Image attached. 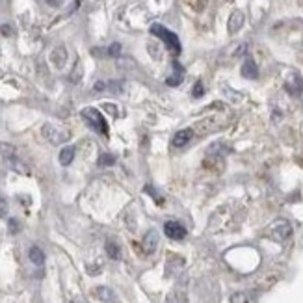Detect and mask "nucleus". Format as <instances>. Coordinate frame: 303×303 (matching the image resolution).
I'll list each match as a JSON object with an SVG mask.
<instances>
[{
	"label": "nucleus",
	"instance_id": "9",
	"mask_svg": "<svg viewBox=\"0 0 303 303\" xmlns=\"http://www.w3.org/2000/svg\"><path fill=\"white\" fill-rule=\"evenodd\" d=\"M284 90L290 93V95H300L303 90V80L300 74H290L288 78H286V82H284Z\"/></svg>",
	"mask_w": 303,
	"mask_h": 303
},
{
	"label": "nucleus",
	"instance_id": "27",
	"mask_svg": "<svg viewBox=\"0 0 303 303\" xmlns=\"http://www.w3.org/2000/svg\"><path fill=\"white\" fill-rule=\"evenodd\" d=\"M0 34H4V36H14V28L10 26V24H2V26H0Z\"/></svg>",
	"mask_w": 303,
	"mask_h": 303
},
{
	"label": "nucleus",
	"instance_id": "11",
	"mask_svg": "<svg viewBox=\"0 0 303 303\" xmlns=\"http://www.w3.org/2000/svg\"><path fill=\"white\" fill-rule=\"evenodd\" d=\"M50 62H52L54 66L58 67V69H62V67L66 66V62H67V50H66V46H56L52 50V54H50Z\"/></svg>",
	"mask_w": 303,
	"mask_h": 303
},
{
	"label": "nucleus",
	"instance_id": "17",
	"mask_svg": "<svg viewBox=\"0 0 303 303\" xmlns=\"http://www.w3.org/2000/svg\"><path fill=\"white\" fill-rule=\"evenodd\" d=\"M28 257H30V260H32L36 266H43V264H45V253H43L40 248H36V246H34L32 250H30Z\"/></svg>",
	"mask_w": 303,
	"mask_h": 303
},
{
	"label": "nucleus",
	"instance_id": "29",
	"mask_svg": "<svg viewBox=\"0 0 303 303\" xmlns=\"http://www.w3.org/2000/svg\"><path fill=\"white\" fill-rule=\"evenodd\" d=\"M106 88H108V86H106L104 82H95V86H93V90H95V92H104Z\"/></svg>",
	"mask_w": 303,
	"mask_h": 303
},
{
	"label": "nucleus",
	"instance_id": "22",
	"mask_svg": "<svg viewBox=\"0 0 303 303\" xmlns=\"http://www.w3.org/2000/svg\"><path fill=\"white\" fill-rule=\"evenodd\" d=\"M203 93H204L203 82H196V84H194V90H192V95H194L196 99H199V97H203Z\"/></svg>",
	"mask_w": 303,
	"mask_h": 303
},
{
	"label": "nucleus",
	"instance_id": "1",
	"mask_svg": "<svg viewBox=\"0 0 303 303\" xmlns=\"http://www.w3.org/2000/svg\"><path fill=\"white\" fill-rule=\"evenodd\" d=\"M0 154L4 156V160H6V164L14 170V172L20 173V175H30V168H28L26 164H24V160L20 158V154L17 152V149H15L12 144H0Z\"/></svg>",
	"mask_w": 303,
	"mask_h": 303
},
{
	"label": "nucleus",
	"instance_id": "15",
	"mask_svg": "<svg viewBox=\"0 0 303 303\" xmlns=\"http://www.w3.org/2000/svg\"><path fill=\"white\" fill-rule=\"evenodd\" d=\"M93 296L97 298V300H100V302L104 303H110L114 300V292L108 286H97V288H93Z\"/></svg>",
	"mask_w": 303,
	"mask_h": 303
},
{
	"label": "nucleus",
	"instance_id": "30",
	"mask_svg": "<svg viewBox=\"0 0 303 303\" xmlns=\"http://www.w3.org/2000/svg\"><path fill=\"white\" fill-rule=\"evenodd\" d=\"M102 106H104L108 112H114V114H116V106H112V104H102Z\"/></svg>",
	"mask_w": 303,
	"mask_h": 303
},
{
	"label": "nucleus",
	"instance_id": "4",
	"mask_svg": "<svg viewBox=\"0 0 303 303\" xmlns=\"http://www.w3.org/2000/svg\"><path fill=\"white\" fill-rule=\"evenodd\" d=\"M292 234V225L286 220H277L268 227V236L276 242H284Z\"/></svg>",
	"mask_w": 303,
	"mask_h": 303
},
{
	"label": "nucleus",
	"instance_id": "31",
	"mask_svg": "<svg viewBox=\"0 0 303 303\" xmlns=\"http://www.w3.org/2000/svg\"><path fill=\"white\" fill-rule=\"evenodd\" d=\"M48 4H60V0H48Z\"/></svg>",
	"mask_w": 303,
	"mask_h": 303
},
{
	"label": "nucleus",
	"instance_id": "8",
	"mask_svg": "<svg viewBox=\"0 0 303 303\" xmlns=\"http://www.w3.org/2000/svg\"><path fill=\"white\" fill-rule=\"evenodd\" d=\"M231 152V147L229 145H225L224 142H216V144H212L208 149H206V156L208 158H224Z\"/></svg>",
	"mask_w": 303,
	"mask_h": 303
},
{
	"label": "nucleus",
	"instance_id": "12",
	"mask_svg": "<svg viewBox=\"0 0 303 303\" xmlns=\"http://www.w3.org/2000/svg\"><path fill=\"white\" fill-rule=\"evenodd\" d=\"M244 26V14L240 12V10H236V12H232L231 17H229V32L231 34H236L240 28Z\"/></svg>",
	"mask_w": 303,
	"mask_h": 303
},
{
	"label": "nucleus",
	"instance_id": "16",
	"mask_svg": "<svg viewBox=\"0 0 303 303\" xmlns=\"http://www.w3.org/2000/svg\"><path fill=\"white\" fill-rule=\"evenodd\" d=\"M74 160V147L72 145H66L62 151H60V164L69 166Z\"/></svg>",
	"mask_w": 303,
	"mask_h": 303
},
{
	"label": "nucleus",
	"instance_id": "24",
	"mask_svg": "<svg viewBox=\"0 0 303 303\" xmlns=\"http://www.w3.org/2000/svg\"><path fill=\"white\" fill-rule=\"evenodd\" d=\"M8 227H10V232H19V222L15 220V218H10V222H8Z\"/></svg>",
	"mask_w": 303,
	"mask_h": 303
},
{
	"label": "nucleus",
	"instance_id": "20",
	"mask_svg": "<svg viewBox=\"0 0 303 303\" xmlns=\"http://www.w3.org/2000/svg\"><path fill=\"white\" fill-rule=\"evenodd\" d=\"M231 303H251V298L246 292H236L231 296Z\"/></svg>",
	"mask_w": 303,
	"mask_h": 303
},
{
	"label": "nucleus",
	"instance_id": "25",
	"mask_svg": "<svg viewBox=\"0 0 303 303\" xmlns=\"http://www.w3.org/2000/svg\"><path fill=\"white\" fill-rule=\"evenodd\" d=\"M8 214V201L0 198V218H6Z\"/></svg>",
	"mask_w": 303,
	"mask_h": 303
},
{
	"label": "nucleus",
	"instance_id": "28",
	"mask_svg": "<svg viewBox=\"0 0 303 303\" xmlns=\"http://www.w3.org/2000/svg\"><path fill=\"white\" fill-rule=\"evenodd\" d=\"M121 82H110L108 84V90H112V92H121Z\"/></svg>",
	"mask_w": 303,
	"mask_h": 303
},
{
	"label": "nucleus",
	"instance_id": "6",
	"mask_svg": "<svg viewBox=\"0 0 303 303\" xmlns=\"http://www.w3.org/2000/svg\"><path fill=\"white\" fill-rule=\"evenodd\" d=\"M164 232L166 236L172 238V240H182L186 236V227L178 222H166Z\"/></svg>",
	"mask_w": 303,
	"mask_h": 303
},
{
	"label": "nucleus",
	"instance_id": "23",
	"mask_svg": "<svg viewBox=\"0 0 303 303\" xmlns=\"http://www.w3.org/2000/svg\"><path fill=\"white\" fill-rule=\"evenodd\" d=\"M108 54L118 58L119 54H121V45H119V43H112V45L108 46Z\"/></svg>",
	"mask_w": 303,
	"mask_h": 303
},
{
	"label": "nucleus",
	"instance_id": "21",
	"mask_svg": "<svg viewBox=\"0 0 303 303\" xmlns=\"http://www.w3.org/2000/svg\"><path fill=\"white\" fill-rule=\"evenodd\" d=\"M97 164L106 168V166H114L116 164V158H114V154H100L99 160H97Z\"/></svg>",
	"mask_w": 303,
	"mask_h": 303
},
{
	"label": "nucleus",
	"instance_id": "3",
	"mask_svg": "<svg viewBox=\"0 0 303 303\" xmlns=\"http://www.w3.org/2000/svg\"><path fill=\"white\" fill-rule=\"evenodd\" d=\"M82 119H84L92 128L102 132V134H108V123H106V119L102 118V114H100L97 108H84V110H82Z\"/></svg>",
	"mask_w": 303,
	"mask_h": 303
},
{
	"label": "nucleus",
	"instance_id": "13",
	"mask_svg": "<svg viewBox=\"0 0 303 303\" xmlns=\"http://www.w3.org/2000/svg\"><path fill=\"white\" fill-rule=\"evenodd\" d=\"M192 136H194V130H192V128H182V130L175 132V136H173V145H175V147H184V145L192 140Z\"/></svg>",
	"mask_w": 303,
	"mask_h": 303
},
{
	"label": "nucleus",
	"instance_id": "14",
	"mask_svg": "<svg viewBox=\"0 0 303 303\" xmlns=\"http://www.w3.org/2000/svg\"><path fill=\"white\" fill-rule=\"evenodd\" d=\"M242 76H246V78H257L258 76V69H257V64L253 62V58H248L244 62V66H242Z\"/></svg>",
	"mask_w": 303,
	"mask_h": 303
},
{
	"label": "nucleus",
	"instance_id": "19",
	"mask_svg": "<svg viewBox=\"0 0 303 303\" xmlns=\"http://www.w3.org/2000/svg\"><path fill=\"white\" fill-rule=\"evenodd\" d=\"M144 192H145V194H149V196H151V198L154 199V201H156L158 204H164V196H162V194H160L158 190H154V186L145 184Z\"/></svg>",
	"mask_w": 303,
	"mask_h": 303
},
{
	"label": "nucleus",
	"instance_id": "7",
	"mask_svg": "<svg viewBox=\"0 0 303 303\" xmlns=\"http://www.w3.org/2000/svg\"><path fill=\"white\" fill-rule=\"evenodd\" d=\"M142 248H144L145 255H152L156 251V248H158V232L154 231V229H151V231L147 232L144 236V240H142Z\"/></svg>",
	"mask_w": 303,
	"mask_h": 303
},
{
	"label": "nucleus",
	"instance_id": "18",
	"mask_svg": "<svg viewBox=\"0 0 303 303\" xmlns=\"http://www.w3.org/2000/svg\"><path fill=\"white\" fill-rule=\"evenodd\" d=\"M106 253H108V257L114 258V260L121 258V250H119V246L116 244L114 240H108V242H106Z\"/></svg>",
	"mask_w": 303,
	"mask_h": 303
},
{
	"label": "nucleus",
	"instance_id": "5",
	"mask_svg": "<svg viewBox=\"0 0 303 303\" xmlns=\"http://www.w3.org/2000/svg\"><path fill=\"white\" fill-rule=\"evenodd\" d=\"M43 136H45L50 144L58 145V144H66L67 140H69V136H71V132L67 130V128H62V126L46 123V125H43Z\"/></svg>",
	"mask_w": 303,
	"mask_h": 303
},
{
	"label": "nucleus",
	"instance_id": "10",
	"mask_svg": "<svg viewBox=\"0 0 303 303\" xmlns=\"http://www.w3.org/2000/svg\"><path fill=\"white\" fill-rule=\"evenodd\" d=\"M173 74L172 76H168V80H166V84L172 88H177L180 82H182V78H184V69L180 67V64L178 62H173Z\"/></svg>",
	"mask_w": 303,
	"mask_h": 303
},
{
	"label": "nucleus",
	"instance_id": "2",
	"mask_svg": "<svg viewBox=\"0 0 303 303\" xmlns=\"http://www.w3.org/2000/svg\"><path fill=\"white\" fill-rule=\"evenodd\" d=\"M151 34H154L158 40L164 41V45L168 46L172 52H175V54L180 52V41H178L177 34H173L172 30H168V28L162 26V24H152Z\"/></svg>",
	"mask_w": 303,
	"mask_h": 303
},
{
	"label": "nucleus",
	"instance_id": "26",
	"mask_svg": "<svg viewBox=\"0 0 303 303\" xmlns=\"http://www.w3.org/2000/svg\"><path fill=\"white\" fill-rule=\"evenodd\" d=\"M78 76H82V67H80V64H76V67H74V72L71 74V80H72V82H78Z\"/></svg>",
	"mask_w": 303,
	"mask_h": 303
}]
</instances>
